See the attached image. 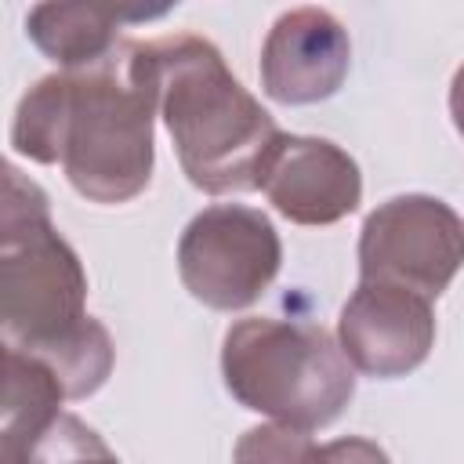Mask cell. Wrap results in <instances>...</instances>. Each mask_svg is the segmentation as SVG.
<instances>
[{"instance_id": "obj_1", "label": "cell", "mask_w": 464, "mask_h": 464, "mask_svg": "<svg viewBox=\"0 0 464 464\" xmlns=\"http://www.w3.org/2000/svg\"><path fill=\"white\" fill-rule=\"evenodd\" d=\"M156 94V47L116 44L83 72L47 76L25 94L14 145L36 160H62L91 199H127L149 181Z\"/></svg>"}, {"instance_id": "obj_2", "label": "cell", "mask_w": 464, "mask_h": 464, "mask_svg": "<svg viewBox=\"0 0 464 464\" xmlns=\"http://www.w3.org/2000/svg\"><path fill=\"white\" fill-rule=\"evenodd\" d=\"M152 47L163 112L188 178L207 192L257 188V170L279 138L268 112L228 76L207 40L167 36Z\"/></svg>"}, {"instance_id": "obj_3", "label": "cell", "mask_w": 464, "mask_h": 464, "mask_svg": "<svg viewBox=\"0 0 464 464\" xmlns=\"http://www.w3.org/2000/svg\"><path fill=\"white\" fill-rule=\"evenodd\" d=\"M80 301V265L51 228L0 257V344L36 362L47 359L65 395L91 392L109 370V341Z\"/></svg>"}, {"instance_id": "obj_4", "label": "cell", "mask_w": 464, "mask_h": 464, "mask_svg": "<svg viewBox=\"0 0 464 464\" xmlns=\"http://www.w3.org/2000/svg\"><path fill=\"white\" fill-rule=\"evenodd\" d=\"M228 388L286 424L315 428L352 395V370L330 334L272 319H246L225 341Z\"/></svg>"}, {"instance_id": "obj_5", "label": "cell", "mask_w": 464, "mask_h": 464, "mask_svg": "<svg viewBox=\"0 0 464 464\" xmlns=\"http://www.w3.org/2000/svg\"><path fill=\"white\" fill-rule=\"evenodd\" d=\"M279 243L272 225L243 207L199 214L181 239V276L192 294L214 308L250 304L276 276Z\"/></svg>"}, {"instance_id": "obj_6", "label": "cell", "mask_w": 464, "mask_h": 464, "mask_svg": "<svg viewBox=\"0 0 464 464\" xmlns=\"http://www.w3.org/2000/svg\"><path fill=\"white\" fill-rule=\"evenodd\" d=\"M460 257L457 218L431 199H392L366 221L362 236V279L388 283L402 265L395 286L439 294Z\"/></svg>"}, {"instance_id": "obj_7", "label": "cell", "mask_w": 464, "mask_h": 464, "mask_svg": "<svg viewBox=\"0 0 464 464\" xmlns=\"http://www.w3.org/2000/svg\"><path fill=\"white\" fill-rule=\"evenodd\" d=\"M257 188L297 221H334L359 203L355 163L330 141L312 138L279 134L257 170Z\"/></svg>"}, {"instance_id": "obj_8", "label": "cell", "mask_w": 464, "mask_h": 464, "mask_svg": "<svg viewBox=\"0 0 464 464\" xmlns=\"http://www.w3.org/2000/svg\"><path fill=\"white\" fill-rule=\"evenodd\" d=\"M344 352L370 373H399L424 359L431 341L428 301L413 290L366 283L341 319Z\"/></svg>"}, {"instance_id": "obj_9", "label": "cell", "mask_w": 464, "mask_h": 464, "mask_svg": "<svg viewBox=\"0 0 464 464\" xmlns=\"http://www.w3.org/2000/svg\"><path fill=\"white\" fill-rule=\"evenodd\" d=\"M348 69V40L341 25L315 7L283 14L265 47V87L279 102H315L337 91Z\"/></svg>"}, {"instance_id": "obj_10", "label": "cell", "mask_w": 464, "mask_h": 464, "mask_svg": "<svg viewBox=\"0 0 464 464\" xmlns=\"http://www.w3.org/2000/svg\"><path fill=\"white\" fill-rule=\"evenodd\" d=\"M160 11H134V7H91V4H72V7H36L29 18V33L36 36V44L54 54V62L65 65H91L98 58H105L116 40L109 29H116L120 22L130 18H149Z\"/></svg>"}, {"instance_id": "obj_11", "label": "cell", "mask_w": 464, "mask_h": 464, "mask_svg": "<svg viewBox=\"0 0 464 464\" xmlns=\"http://www.w3.org/2000/svg\"><path fill=\"white\" fill-rule=\"evenodd\" d=\"M29 464H120L76 417H54L33 442Z\"/></svg>"}, {"instance_id": "obj_12", "label": "cell", "mask_w": 464, "mask_h": 464, "mask_svg": "<svg viewBox=\"0 0 464 464\" xmlns=\"http://www.w3.org/2000/svg\"><path fill=\"white\" fill-rule=\"evenodd\" d=\"M47 199L36 185L22 181L18 170L0 163V243H25L47 232Z\"/></svg>"}, {"instance_id": "obj_13", "label": "cell", "mask_w": 464, "mask_h": 464, "mask_svg": "<svg viewBox=\"0 0 464 464\" xmlns=\"http://www.w3.org/2000/svg\"><path fill=\"white\" fill-rule=\"evenodd\" d=\"M301 464H388V460L370 442L348 439V442H334V446H323V450H312L308 446V453L301 457Z\"/></svg>"}, {"instance_id": "obj_14", "label": "cell", "mask_w": 464, "mask_h": 464, "mask_svg": "<svg viewBox=\"0 0 464 464\" xmlns=\"http://www.w3.org/2000/svg\"><path fill=\"white\" fill-rule=\"evenodd\" d=\"M33 442H36V439H25V435H18V431L0 428V464H29Z\"/></svg>"}]
</instances>
